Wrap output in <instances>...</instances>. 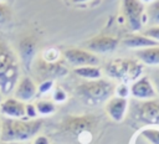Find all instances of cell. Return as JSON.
Listing matches in <instances>:
<instances>
[{"instance_id":"obj_1","label":"cell","mask_w":159,"mask_h":144,"mask_svg":"<svg viewBox=\"0 0 159 144\" xmlns=\"http://www.w3.org/2000/svg\"><path fill=\"white\" fill-rule=\"evenodd\" d=\"M42 127V119L2 118L0 119V142L20 143L34 138Z\"/></svg>"},{"instance_id":"obj_2","label":"cell","mask_w":159,"mask_h":144,"mask_svg":"<svg viewBox=\"0 0 159 144\" xmlns=\"http://www.w3.org/2000/svg\"><path fill=\"white\" fill-rule=\"evenodd\" d=\"M19 62L7 43L0 41V92L11 93L19 82Z\"/></svg>"},{"instance_id":"obj_3","label":"cell","mask_w":159,"mask_h":144,"mask_svg":"<svg viewBox=\"0 0 159 144\" xmlns=\"http://www.w3.org/2000/svg\"><path fill=\"white\" fill-rule=\"evenodd\" d=\"M114 92V84L113 82L103 78L86 81L77 86L76 94L77 97L89 106H97L99 103H103L112 97Z\"/></svg>"},{"instance_id":"obj_4","label":"cell","mask_w":159,"mask_h":144,"mask_svg":"<svg viewBox=\"0 0 159 144\" xmlns=\"http://www.w3.org/2000/svg\"><path fill=\"white\" fill-rule=\"evenodd\" d=\"M143 72V65L139 62V60L133 58H114L106 66V73L111 78H114L117 81H120L122 83L134 82L138 78H140V74Z\"/></svg>"},{"instance_id":"obj_5","label":"cell","mask_w":159,"mask_h":144,"mask_svg":"<svg viewBox=\"0 0 159 144\" xmlns=\"http://www.w3.org/2000/svg\"><path fill=\"white\" fill-rule=\"evenodd\" d=\"M133 118L143 124H159V99H145L134 103L132 108Z\"/></svg>"},{"instance_id":"obj_6","label":"cell","mask_w":159,"mask_h":144,"mask_svg":"<svg viewBox=\"0 0 159 144\" xmlns=\"http://www.w3.org/2000/svg\"><path fill=\"white\" fill-rule=\"evenodd\" d=\"M122 10L129 29L133 32L139 31L147 21L143 2L140 0H122Z\"/></svg>"},{"instance_id":"obj_7","label":"cell","mask_w":159,"mask_h":144,"mask_svg":"<svg viewBox=\"0 0 159 144\" xmlns=\"http://www.w3.org/2000/svg\"><path fill=\"white\" fill-rule=\"evenodd\" d=\"M63 57L75 68L82 66H97L99 63V58L96 53L83 48H67L63 51Z\"/></svg>"},{"instance_id":"obj_8","label":"cell","mask_w":159,"mask_h":144,"mask_svg":"<svg viewBox=\"0 0 159 144\" xmlns=\"http://www.w3.org/2000/svg\"><path fill=\"white\" fill-rule=\"evenodd\" d=\"M96 122L92 115H68L63 119L62 129L72 135H80L84 132H89L94 127Z\"/></svg>"},{"instance_id":"obj_9","label":"cell","mask_w":159,"mask_h":144,"mask_svg":"<svg viewBox=\"0 0 159 144\" xmlns=\"http://www.w3.org/2000/svg\"><path fill=\"white\" fill-rule=\"evenodd\" d=\"M37 73L45 79H55L57 77H65L68 70L60 61H46L43 58L39 60L36 63Z\"/></svg>"},{"instance_id":"obj_10","label":"cell","mask_w":159,"mask_h":144,"mask_svg":"<svg viewBox=\"0 0 159 144\" xmlns=\"http://www.w3.org/2000/svg\"><path fill=\"white\" fill-rule=\"evenodd\" d=\"M119 40L109 35H97L86 42L87 50L93 53H109L118 47Z\"/></svg>"},{"instance_id":"obj_11","label":"cell","mask_w":159,"mask_h":144,"mask_svg":"<svg viewBox=\"0 0 159 144\" xmlns=\"http://www.w3.org/2000/svg\"><path fill=\"white\" fill-rule=\"evenodd\" d=\"M37 51V40L35 36H24L19 42V57L26 70H30Z\"/></svg>"},{"instance_id":"obj_12","label":"cell","mask_w":159,"mask_h":144,"mask_svg":"<svg viewBox=\"0 0 159 144\" xmlns=\"http://www.w3.org/2000/svg\"><path fill=\"white\" fill-rule=\"evenodd\" d=\"M130 94L135 99H153L155 98L157 91L154 88V84L152 79L147 76H143L133 82L130 86Z\"/></svg>"},{"instance_id":"obj_13","label":"cell","mask_w":159,"mask_h":144,"mask_svg":"<svg viewBox=\"0 0 159 144\" xmlns=\"http://www.w3.org/2000/svg\"><path fill=\"white\" fill-rule=\"evenodd\" d=\"M36 93H37V86L27 76L21 77L14 89V97L24 103L30 102L32 98H35Z\"/></svg>"},{"instance_id":"obj_14","label":"cell","mask_w":159,"mask_h":144,"mask_svg":"<svg viewBox=\"0 0 159 144\" xmlns=\"http://www.w3.org/2000/svg\"><path fill=\"white\" fill-rule=\"evenodd\" d=\"M128 107L127 98L123 97H112L108 99L106 104V112L107 114L114 120V122H122Z\"/></svg>"},{"instance_id":"obj_15","label":"cell","mask_w":159,"mask_h":144,"mask_svg":"<svg viewBox=\"0 0 159 144\" xmlns=\"http://www.w3.org/2000/svg\"><path fill=\"white\" fill-rule=\"evenodd\" d=\"M0 112L7 118H26L25 103L15 97H10L2 101L0 104Z\"/></svg>"},{"instance_id":"obj_16","label":"cell","mask_w":159,"mask_h":144,"mask_svg":"<svg viewBox=\"0 0 159 144\" xmlns=\"http://www.w3.org/2000/svg\"><path fill=\"white\" fill-rule=\"evenodd\" d=\"M122 45L124 47L128 48H137V50H142L145 47H153V46H159V42L145 36L144 34H138V32H133L127 35L123 40H122Z\"/></svg>"},{"instance_id":"obj_17","label":"cell","mask_w":159,"mask_h":144,"mask_svg":"<svg viewBox=\"0 0 159 144\" xmlns=\"http://www.w3.org/2000/svg\"><path fill=\"white\" fill-rule=\"evenodd\" d=\"M135 55H137V58L144 65L159 66V46L145 47V48L138 50Z\"/></svg>"},{"instance_id":"obj_18","label":"cell","mask_w":159,"mask_h":144,"mask_svg":"<svg viewBox=\"0 0 159 144\" xmlns=\"http://www.w3.org/2000/svg\"><path fill=\"white\" fill-rule=\"evenodd\" d=\"M73 72H75L77 76L82 77V78H84V79H87V81L98 79V78L102 77V71H101V68L97 67V66H82V67H76V68L73 70Z\"/></svg>"},{"instance_id":"obj_19","label":"cell","mask_w":159,"mask_h":144,"mask_svg":"<svg viewBox=\"0 0 159 144\" xmlns=\"http://www.w3.org/2000/svg\"><path fill=\"white\" fill-rule=\"evenodd\" d=\"M147 21L152 26L159 25V0H154L147 7Z\"/></svg>"},{"instance_id":"obj_20","label":"cell","mask_w":159,"mask_h":144,"mask_svg":"<svg viewBox=\"0 0 159 144\" xmlns=\"http://www.w3.org/2000/svg\"><path fill=\"white\" fill-rule=\"evenodd\" d=\"M12 17L11 9L6 2H0V27H5L10 24Z\"/></svg>"},{"instance_id":"obj_21","label":"cell","mask_w":159,"mask_h":144,"mask_svg":"<svg viewBox=\"0 0 159 144\" xmlns=\"http://www.w3.org/2000/svg\"><path fill=\"white\" fill-rule=\"evenodd\" d=\"M36 109H37V113L41 114V115H48V114H52L56 109L55 104L50 101H39L36 104Z\"/></svg>"},{"instance_id":"obj_22","label":"cell","mask_w":159,"mask_h":144,"mask_svg":"<svg viewBox=\"0 0 159 144\" xmlns=\"http://www.w3.org/2000/svg\"><path fill=\"white\" fill-rule=\"evenodd\" d=\"M142 137L147 139L150 144H159V129L154 128H145L142 130Z\"/></svg>"},{"instance_id":"obj_23","label":"cell","mask_w":159,"mask_h":144,"mask_svg":"<svg viewBox=\"0 0 159 144\" xmlns=\"http://www.w3.org/2000/svg\"><path fill=\"white\" fill-rule=\"evenodd\" d=\"M52 86H53V79H45L39 84L37 93L39 94H45V93H47L52 89Z\"/></svg>"},{"instance_id":"obj_24","label":"cell","mask_w":159,"mask_h":144,"mask_svg":"<svg viewBox=\"0 0 159 144\" xmlns=\"http://www.w3.org/2000/svg\"><path fill=\"white\" fill-rule=\"evenodd\" d=\"M37 109H36V106L32 104V103H27L25 104V117L27 119H35L37 117Z\"/></svg>"},{"instance_id":"obj_25","label":"cell","mask_w":159,"mask_h":144,"mask_svg":"<svg viewBox=\"0 0 159 144\" xmlns=\"http://www.w3.org/2000/svg\"><path fill=\"white\" fill-rule=\"evenodd\" d=\"M143 34H144L145 36H148V37H150V38H153V40H155V41L159 42V25H157V26H150V27L147 29Z\"/></svg>"},{"instance_id":"obj_26","label":"cell","mask_w":159,"mask_h":144,"mask_svg":"<svg viewBox=\"0 0 159 144\" xmlns=\"http://www.w3.org/2000/svg\"><path fill=\"white\" fill-rule=\"evenodd\" d=\"M66 99H67L66 92L61 87H57L55 89V92H53V101H56V102H65Z\"/></svg>"},{"instance_id":"obj_27","label":"cell","mask_w":159,"mask_h":144,"mask_svg":"<svg viewBox=\"0 0 159 144\" xmlns=\"http://www.w3.org/2000/svg\"><path fill=\"white\" fill-rule=\"evenodd\" d=\"M129 88H128V86L125 84V83H122V84H119L118 87H117V96L118 97H123V98H125L128 94H129Z\"/></svg>"},{"instance_id":"obj_28","label":"cell","mask_w":159,"mask_h":144,"mask_svg":"<svg viewBox=\"0 0 159 144\" xmlns=\"http://www.w3.org/2000/svg\"><path fill=\"white\" fill-rule=\"evenodd\" d=\"M32 144H50V140H48V138L45 137V135H37V137L34 139Z\"/></svg>"},{"instance_id":"obj_29","label":"cell","mask_w":159,"mask_h":144,"mask_svg":"<svg viewBox=\"0 0 159 144\" xmlns=\"http://www.w3.org/2000/svg\"><path fill=\"white\" fill-rule=\"evenodd\" d=\"M152 82H153V84H154V88H155L157 93L159 94V71L154 72V74H153V77H152Z\"/></svg>"},{"instance_id":"obj_30","label":"cell","mask_w":159,"mask_h":144,"mask_svg":"<svg viewBox=\"0 0 159 144\" xmlns=\"http://www.w3.org/2000/svg\"><path fill=\"white\" fill-rule=\"evenodd\" d=\"M73 4H82V2H87V1H89V0H71Z\"/></svg>"},{"instance_id":"obj_31","label":"cell","mask_w":159,"mask_h":144,"mask_svg":"<svg viewBox=\"0 0 159 144\" xmlns=\"http://www.w3.org/2000/svg\"><path fill=\"white\" fill-rule=\"evenodd\" d=\"M140 1H142V2H149V4H150V2L154 1V0H140Z\"/></svg>"},{"instance_id":"obj_32","label":"cell","mask_w":159,"mask_h":144,"mask_svg":"<svg viewBox=\"0 0 159 144\" xmlns=\"http://www.w3.org/2000/svg\"><path fill=\"white\" fill-rule=\"evenodd\" d=\"M1 144H20V143H4V142H1Z\"/></svg>"},{"instance_id":"obj_33","label":"cell","mask_w":159,"mask_h":144,"mask_svg":"<svg viewBox=\"0 0 159 144\" xmlns=\"http://www.w3.org/2000/svg\"><path fill=\"white\" fill-rule=\"evenodd\" d=\"M1 102H2V93L0 92V104H1Z\"/></svg>"},{"instance_id":"obj_34","label":"cell","mask_w":159,"mask_h":144,"mask_svg":"<svg viewBox=\"0 0 159 144\" xmlns=\"http://www.w3.org/2000/svg\"><path fill=\"white\" fill-rule=\"evenodd\" d=\"M7 0H0V2H6Z\"/></svg>"},{"instance_id":"obj_35","label":"cell","mask_w":159,"mask_h":144,"mask_svg":"<svg viewBox=\"0 0 159 144\" xmlns=\"http://www.w3.org/2000/svg\"><path fill=\"white\" fill-rule=\"evenodd\" d=\"M26 144H31V143H26Z\"/></svg>"}]
</instances>
